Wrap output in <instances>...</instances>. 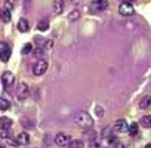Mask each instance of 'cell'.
Listing matches in <instances>:
<instances>
[{
    "label": "cell",
    "mask_w": 151,
    "mask_h": 148,
    "mask_svg": "<svg viewBox=\"0 0 151 148\" xmlns=\"http://www.w3.org/2000/svg\"><path fill=\"white\" fill-rule=\"evenodd\" d=\"M75 123L78 125V126H81V128H86V129H89V128H92V125H93V118L89 116L87 112H84V111H81V112H78L76 116H75Z\"/></svg>",
    "instance_id": "6da1fadb"
},
{
    "label": "cell",
    "mask_w": 151,
    "mask_h": 148,
    "mask_svg": "<svg viewBox=\"0 0 151 148\" xmlns=\"http://www.w3.org/2000/svg\"><path fill=\"white\" fill-rule=\"evenodd\" d=\"M47 69H48V62L45 59H39V61H36L35 67H33V73H35L36 77H41L47 72Z\"/></svg>",
    "instance_id": "7a4b0ae2"
},
{
    "label": "cell",
    "mask_w": 151,
    "mask_h": 148,
    "mask_svg": "<svg viewBox=\"0 0 151 148\" xmlns=\"http://www.w3.org/2000/svg\"><path fill=\"white\" fill-rule=\"evenodd\" d=\"M2 84L5 86V89L9 90L11 87H13V84H14V73L13 72H3V75H2Z\"/></svg>",
    "instance_id": "3957f363"
},
{
    "label": "cell",
    "mask_w": 151,
    "mask_h": 148,
    "mask_svg": "<svg viewBox=\"0 0 151 148\" xmlns=\"http://www.w3.org/2000/svg\"><path fill=\"white\" fill-rule=\"evenodd\" d=\"M109 6L108 0H93L91 3V11L92 13H100V11H104Z\"/></svg>",
    "instance_id": "277c9868"
},
{
    "label": "cell",
    "mask_w": 151,
    "mask_h": 148,
    "mask_svg": "<svg viewBox=\"0 0 151 148\" xmlns=\"http://www.w3.org/2000/svg\"><path fill=\"white\" fill-rule=\"evenodd\" d=\"M119 13L122 16H125V17H129V16L134 14V6L129 2H123V3H120V6H119Z\"/></svg>",
    "instance_id": "5b68a950"
},
{
    "label": "cell",
    "mask_w": 151,
    "mask_h": 148,
    "mask_svg": "<svg viewBox=\"0 0 151 148\" xmlns=\"http://www.w3.org/2000/svg\"><path fill=\"white\" fill-rule=\"evenodd\" d=\"M11 56V48L6 42H0V59L3 62H8Z\"/></svg>",
    "instance_id": "8992f818"
},
{
    "label": "cell",
    "mask_w": 151,
    "mask_h": 148,
    "mask_svg": "<svg viewBox=\"0 0 151 148\" xmlns=\"http://www.w3.org/2000/svg\"><path fill=\"white\" fill-rule=\"evenodd\" d=\"M70 140H72V137L67 133H59L56 137H55V144L59 145V147H67L70 144Z\"/></svg>",
    "instance_id": "52a82bcc"
},
{
    "label": "cell",
    "mask_w": 151,
    "mask_h": 148,
    "mask_svg": "<svg viewBox=\"0 0 151 148\" xmlns=\"http://www.w3.org/2000/svg\"><path fill=\"white\" fill-rule=\"evenodd\" d=\"M28 86H27L25 83H20L19 84V87H17V92H16V95H17V98L19 100H25L27 97H28Z\"/></svg>",
    "instance_id": "ba28073f"
},
{
    "label": "cell",
    "mask_w": 151,
    "mask_h": 148,
    "mask_svg": "<svg viewBox=\"0 0 151 148\" xmlns=\"http://www.w3.org/2000/svg\"><path fill=\"white\" fill-rule=\"evenodd\" d=\"M126 129H128V123L125 118H120V120H117L114 123V131H117V133H123Z\"/></svg>",
    "instance_id": "9c48e42d"
},
{
    "label": "cell",
    "mask_w": 151,
    "mask_h": 148,
    "mask_svg": "<svg viewBox=\"0 0 151 148\" xmlns=\"http://www.w3.org/2000/svg\"><path fill=\"white\" fill-rule=\"evenodd\" d=\"M30 142V136L27 133H20L17 137H16V145H27Z\"/></svg>",
    "instance_id": "30bf717a"
},
{
    "label": "cell",
    "mask_w": 151,
    "mask_h": 148,
    "mask_svg": "<svg viewBox=\"0 0 151 148\" xmlns=\"http://www.w3.org/2000/svg\"><path fill=\"white\" fill-rule=\"evenodd\" d=\"M64 9V0H55L53 2V14H61Z\"/></svg>",
    "instance_id": "8fae6325"
},
{
    "label": "cell",
    "mask_w": 151,
    "mask_h": 148,
    "mask_svg": "<svg viewBox=\"0 0 151 148\" xmlns=\"http://www.w3.org/2000/svg\"><path fill=\"white\" fill-rule=\"evenodd\" d=\"M17 28H19V31H22V33L30 31V20L28 19H20L19 24H17Z\"/></svg>",
    "instance_id": "7c38bea8"
},
{
    "label": "cell",
    "mask_w": 151,
    "mask_h": 148,
    "mask_svg": "<svg viewBox=\"0 0 151 148\" xmlns=\"http://www.w3.org/2000/svg\"><path fill=\"white\" fill-rule=\"evenodd\" d=\"M13 120L9 117H0V129H11Z\"/></svg>",
    "instance_id": "4fadbf2b"
},
{
    "label": "cell",
    "mask_w": 151,
    "mask_h": 148,
    "mask_svg": "<svg viewBox=\"0 0 151 148\" xmlns=\"http://www.w3.org/2000/svg\"><path fill=\"white\" fill-rule=\"evenodd\" d=\"M0 19H2V22H5V24L11 22V11L2 8V9H0Z\"/></svg>",
    "instance_id": "5bb4252c"
},
{
    "label": "cell",
    "mask_w": 151,
    "mask_h": 148,
    "mask_svg": "<svg viewBox=\"0 0 151 148\" xmlns=\"http://www.w3.org/2000/svg\"><path fill=\"white\" fill-rule=\"evenodd\" d=\"M139 126H140V125L136 123V122L129 123V125H128V133H129L131 136H137L139 134Z\"/></svg>",
    "instance_id": "9a60e30c"
},
{
    "label": "cell",
    "mask_w": 151,
    "mask_h": 148,
    "mask_svg": "<svg viewBox=\"0 0 151 148\" xmlns=\"http://www.w3.org/2000/svg\"><path fill=\"white\" fill-rule=\"evenodd\" d=\"M151 105V95H147V97H143V98L140 100V103H139V106L142 108V109H147V108Z\"/></svg>",
    "instance_id": "2e32d148"
},
{
    "label": "cell",
    "mask_w": 151,
    "mask_h": 148,
    "mask_svg": "<svg viewBox=\"0 0 151 148\" xmlns=\"http://www.w3.org/2000/svg\"><path fill=\"white\" fill-rule=\"evenodd\" d=\"M139 125H142L145 128H151V116H143L140 118V123Z\"/></svg>",
    "instance_id": "e0dca14e"
},
{
    "label": "cell",
    "mask_w": 151,
    "mask_h": 148,
    "mask_svg": "<svg viewBox=\"0 0 151 148\" xmlns=\"http://www.w3.org/2000/svg\"><path fill=\"white\" fill-rule=\"evenodd\" d=\"M69 147H70V148H83V147H84V142H83V140H78V139H75V140H70Z\"/></svg>",
    "instance_id": "ac0fdd59"
},
{
    "label": "cell",
    "mask_w": 151,
    "mask_h": 148,
    "mask_svg": "<svg viewBox=\"0 0 151 148\" xmlns=\"http://www.w3.org/2000/svg\"><path fill=\"white\" fill-rule=\"evenodd\" d=\"M80 9H72L70 13H69V20H76V19H80Z\"/></svg>",
    "instance_id": "d6986e66"
},
{
    "label": "cell",
    "mask_w": 151,
    "mask_h": 148,
    "mask_svg": "<svg viewBox=\"0 0 151 148\" xmlns=\"http://www.w3.org/2000/svg\"><path fill=\"white\" fill-rule=\"evenodd\" d=\"M9 106H11L9 100H6V98H0V111H6Z\"/></svg>",
    "instance_id": "ffe728a7"
},
{
    "label": "cell",
    "mask_w": 151,
    "mask_h": 148,
    "mask_svg": "<svg viewBox=\"0 0 151 148\" xmlns=\"http://www.w3.org/2000/svg\"><path fill=\"white\" fill-rule=\"evenodd\" d=\"M37 28L41 31H45V30H48V20H45V19H42V20H39V24H37Z\"/></svg>",
    "instance_id": "44dd1931"
},
{
    "label": "cell",
    "mask_w": 151,
    "mask_h": 148,
    "mask_svg": "<svg viewBox=\"0 0 151 148\" xmlns=\"http://www.w3.org/2000/svg\"><path fill=\"white\" fill-rule=\"evenodd\" d=\"M0 137H2V139H9V137H13V136H11V131L9 129H2Z\"/></svg>",
    "instance_id": "7402d4cb"
},
{
    "label": "cell",
    "mask_w": 151,
    "mask_h": 148,
    "mask_svg": "<svg viewBox=\"0 0 151 148\" xmlns=\"http://www.w3.org/2000/svg\"><path fill=\"white\" fill-rule=\"evenodd\" d=\"M31 48H33L31 44H25L24 47H22V55H28L31 52Z\"/></svg>",
    "instance_id": "603a6c76"
},
{
    "label": "cell",
    "mask_w": 151,
    "mask_h": 148,
    "mask_svg": "<svg viewBox=\"0 0 151 148\" xmlns=\"http://www.w3.org/2000/svg\"><path fill=\"white\" fill-rule=\"evenodd\" d=\"M3 8L8 9V11H13L14 5H13V2H9V0H5V6H3Z\"/></svg>",
    "instance_id": "cb8c5ba5"
},
{
    "label": "cell",
    "mask_w": 151,
    "mask_h": 148,
    "mask_svg": "<svg viewBox=\"0 0 151 148\" xmlns=\"http://www.w3.org/2000/svg\"><path fill=\"white\" fill-rule=\"evenodd\" d=\"M95 112H97V116H98V117H103V116H104V112H103V108H101V106H97V108H95Z\"/></svg>",
    "instance_id": "d4e9b609"
},
{
    "label": "cell",
    "mask_w": 151,
    "mask_h": 148,
    "mask_svg": "<svg viewBox=\"0 0 151 148\" xmlns=\"http://www.w3.org/2000/svg\"><path fill=\"white\" fill-rule=\"evenodd\" d=\"M86 136H89V140H93V139H95V137H93V136H97V134H95V133H93V131H91V133H87Z\"/></svg>",
    "instance_id": "484cf974"
},
{
    "label": "cell",
    "mask_w": 151,
    "mask_h": 148,
    "mask_svg": "<svg viewBox=\"0 0 151 148\" xmlns=\"http://www.w3.org/2000/svg\"><path fill=\"white\" fill-rule=\"evenodd\" d=\"M115 148H125V145H123V144H117Z\"/></svg>",
    "instance_id": "4316f807"
},
{
    "label": "cell",
    "mask_w": 151,
    "mask_h": 148,
    "mask_svg": "<svg viewBox=\"0 0 151 148\" xmlns=\"http://www.w3.org/2000/svg\"><path fill=\"white\" fill-rule=\"evenodd\" d=\"M91 148H100V147H98V145H97V144H95V142H93V144L91 145Z\"/></svg>",
    "instance_id": "83f0119b"
},
{
    "label": "cell",
    "mask_w": 151,
    "mask_h": 148,
    "mask_svg": "<svg viewBox=\"0 0 151 148\" xmlns=\"http://www.w3.org/2000/svg\"><path fill=\"white\" fill-rule=\"evenodd\" d=\"M145 148H151V145H147V147H145Z\"/></svg>",
    "instance_id": "f1b7e54d"
}]
</instances>
